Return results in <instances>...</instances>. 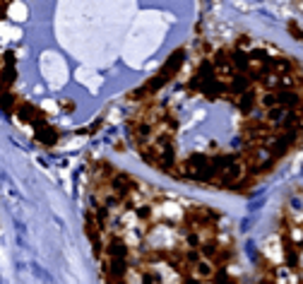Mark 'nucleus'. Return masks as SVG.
I'll return each mask as SVG.
<instances>
[{"instance_id": "obj_1", "label": "nucleus", "mask_w": 303, "mask_h": 284, "mask_svg": "<svg viewBox=\"0 0 303 284\" xmlns=\"http://www.w3.org/2000/svg\"><path fill=\"white\" fill-rule=\"evenodd\" d=\"M123 104L133 154L181 186L248 195L303 152V63L246 32L178 46Z\"/></svg>"}, {"instance_id": "obj_2", "label": "nucleus", "mask_w": 303, "mask_h": 284, "mask_svg": "<svg viewBox=\"0 0 303 284\" xmlns=\"http://www.w3.org/2000/svg\"><path fill=\"white\" fill-rule=\"evenodd\" d=\"M82 231L101 284H246L231 219L104 157L80 178Z\"/></svg>"}, {"instance_id": "obj_3", "label": "nucleus", "mask_w": 303, "mask_h": 284, "mask_svg": "<svg viewBox=\"0 0 303 284\" xmlns=\"http://www.w3.org/2000/svg\"><path fill=\"white\" fill-rule=\"evenodd\" d=\"M253 284H303V186L289 190L257 248Z\"/></svg>"}]
</instances>
